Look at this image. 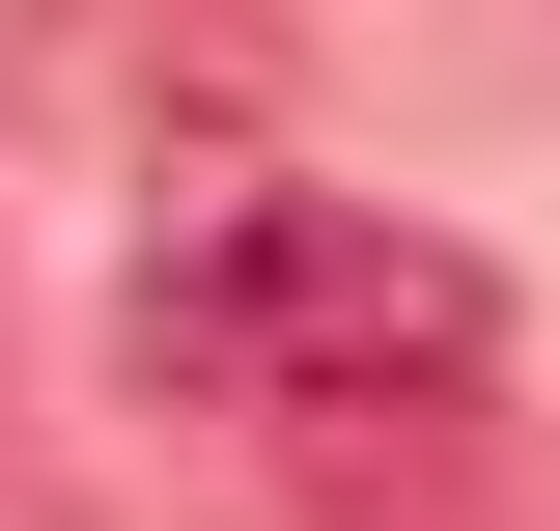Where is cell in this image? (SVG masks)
<instances>
[{"label":"cell","mask_w":560,"mask_h":531,"mask_svg":"<svg viewBox=\"0 0 560 531\" xmlns=\"http://www.w3.org/2000/svg\"><path fill=\"white\" fill-rule=\"evenodd\" d=\"M113 364L168 420H448L504 364V280L420 224H337V197H197L113 280Z\"/></svg>","instance_id":"cell-1"}]
</instances>
